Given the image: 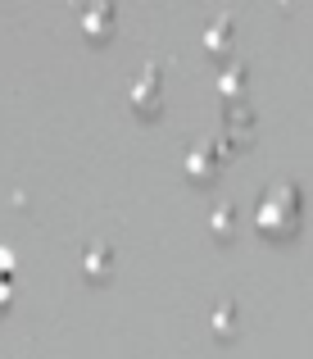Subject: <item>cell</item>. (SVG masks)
Instances as JSON below:
<instances>
[{"label": "cell", "instance_id": "cell-1", "mask_svg": "<svg viewBox=\"0 0 313 359\" xmlns=\"http://www.w3.org/2000/svg\"><path fill=\"white\" fill-rule=\"evenodd\" d=\"M300 210H305V196H300V187L286 182V177H277V182L263 187L259 205H254V219H259L268 232H286V228H295Z\"/></svg>", "mask_w": 313, "mask_h": 359}, {"label": "cell", "instance_id": "cell-2", "mask_svg": "<svg viewBox=\"0 0 313 359\" xmlns=\"http://www.w3.org/2000/svg\"><path fill=\"white\" fill-rule=\"evenodd\" d=\"M218 141L214 137H195L191 146H186V159H182V168L191 177H214V168H218Z\"/></svg>", "mask_w": 313, "mask_h": 359}, {"label": "cell", "instance_id": "cell-3", "mask_svg": "<svg viewBox=\"0 0 313 359\" xmlns=\"http://www.w3.org/2000/svg\"><path fill=\"white\" fill-rule=\"evenodd\" d=\"M132 100H137L141 109H150L159 100V69H155V64H146V69L132 78Z\"/></svg>", "mask_w": 313, "mask_h": 359}, {"label": "cell", "instance_id": "cell-4", "mask_svg": "<svg viewBox=\"0 0 313 359\" xmlns=\"http://www.w3.org/2000/svg\"><path fill=\"white\" fill-rule=\"evenodd\" d=\"M218 91H223L227 100H236V96L245 91V69H241V64H227V69H223V78H218Z\"/></svg>", "mask_w": 313, "mask_h": 359}, {"label": "cell", "instance_id": "cell-5", "mask_svg": "<svg viewBox=\"0 0 313 359\" xmlns=\"http://www.w3.org/2000/svg\"><path fill=\"white\" fill-rule=\"evenodd\" d=\"M209 228L232 232V228H236V205H232V201H218L214 210H209Z\"/></svg>", "mask_w": 313, "mask_h": 359}, {"label": "cell", "instance_id": "cell-6", "mask_svg": "<svg viewBox=\"0 0 313 359\" xmlns=\"http://www.w3.org/2000/svg\"><path fill=\"white\" fill-rule=\"evenodd\" d=\"M250 123H254V114L241 105V100H232V105H227V128H232V137H241V132L250 128Z\"/></svg>", "mask_w": 313, "mask_h": 359}, {"label": "cell", "instance_id": "cell-7", "mask_svg": "<svg viewBox=\"0 0 313 359\" xmlns=\"http://www.w3.org/2000/svg\"><path fill=\"white\" fill-rule=\"evenodd\" d=\"M109 255H113V245H109V241H91V245H87V269H91V273L109 269Z\"/></svg>", "mask_w": 313, "mask_h": 359}, {"label": "cell", "instance_id": "cell-8", "mask_svg": "<svg viewBox=\"0 0 313 359\" xmlns=\"http://www.w3.org/2000/svg\"><path fill=\"white\" fill-rule=\"evenodd\" d=\"M109 18H113V9L109 5H91V9H82V23H87L91 27V32H96V27L104 23V27H109Z\"/></svg>", "mask_w": 313, "mask_h": 359}, {"label": "cell", "instance_id": "cell-9", "mask_svg": "<svg viewBox=\"0 0 313 359\" xmlns=\"http://www.w3.org/2000/svg\"><path fill=\"white\" fill-rule=\"evenodd\" d=\"M227 32H232V18L223 14L218 23H209V27H204V41H209V46H223V41H227Z\"/></svg>", "mask_w": 313, "mask_h": 359}, {"label": "cell", "instance_id": "cell-10", "mask_svg": "<svg viewBox=\"0 0 313 359\" xmlns=\"http://www.w3.org/2000/svg\"><path fill=\"white\" fill-rule=\"evenodd\" d=\"M214 323H218V332H232V323H236V305L232 300H223V305L214 309Z\"/></svg>", "mask_w": 313, "mask_h": 359}, {"label": "cell", "instance_id": "cell-11", "mask_svg": "<svg viewBox=\"0 0 313 359\" xmlns=\"http://www.w3.org/2000/svg\"><path fill=\"white\" fill-rule=\"evenodd\" d=\"M9 278H14V255L0 245V300H5V291H9Z\"/></svg>", "mask_w": 313, "mask_h": 359}]
</instances>
